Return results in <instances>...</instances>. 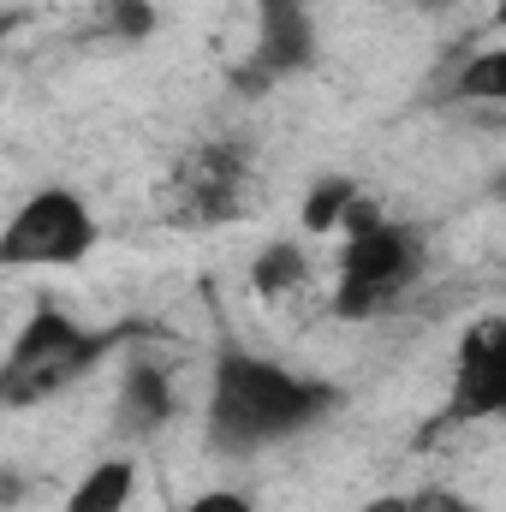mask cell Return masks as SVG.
<instances>
[{"instance_id": "cell-12", "label": "cell", "mask_w": 506, "mask_h": 512, "mask_svg": "<svg viewBox=\"0 0 506 512\" xmlns=\"http://www.w3.org/2000/svg\"><path fill=\"white\" fill-rule=\"evenodd\" d=\"M84 36L96 42H143L155 36V0H96L84 18Z\"/></svg>"}, {"instance_id": "cell-10", "label": "cell", "mask_w": 506, "mask_h": 512, "mask_svg": "<svg viewBox=\"0 0 506 512\" xmlns=\"http://www.w3.org/2000/svg\"><path fill=\"white\" fill-rule=\"evenodd\" d=\"M137 495V465L131 459H102L84 471V483L66 495V512H126Z\"/></svg>"}, {"instance_id": "cell-15", "label": "cell", "mask_w": 506, "mask_h": 512, "mask_svg": "<svg viewBox=\"0 0 506 512\" xmlns=\"http://www.w3.org/2000/svg\"><path fill=\"white\" fill-rule=\"evenodd\" d=\"M24 495H30V477H24L18 465H6V459H0V512H12Z\"/></svg>"}, {"instance_id": "cell-18", "label": "cell", "mask_w": 506, "mask_h": 512, "mask_svg": "<svg viewBox=\"0 0 506 512\" xmlns=\"http://www.w3.org/2000/svg\"><path fill=\"white\" fill-rule=\"evenodd\" d=\"M417 12H447V6H459V0H411Z\"/></svg>"}, {"instance_id": "cell-11", "label": "cell", "mask_w": 506, "mask_h": 512, "mask_svg": "<svg viewBox=\"0 0 506 512\" xmlns=\"http://www.w3.org/2000/svg\"><path fill=\"white\" fill-rule=\"evenodd\" d=\"M310 280V256L298 251L292 239H280V245H262L256 251V262H251V292L256 298H286V292H298Z\"/></svg>"}, {"instance_id": "cell-16", "label": "cell", "mask_w": 506, "mask_h": 512, "mask_svg": "<svg viewBox=\"0 0 506 512\" xmlns=\"http://www.w3.org/2000/svg\"><path fill=\"white\" fill-rule=\"evenodd\" d=\"M185 512H251V501L233 495V489H209V495H197Z\"/></svg>"}, {"instance_id": "cell-14", "label": "cell", "mask_w": 506, "mask_h": 512, "mask_svg": "<svg viewBox=\"0 0 506 512\" xmlns=\"http://www.w3.org/2000/svg\"><path fill=\"white\" fill-rule=\"evenodd\" d=\"M405 512H483L471 495H459V489H441V483H429V489H417V495H405Z\"/></svg>"}, {"instance_id": "cell-19", "label": "cell", "mask_w": 506, "mask_h": 512, "mask_svg": "<svg viewBox=\"0 0 506 512\" xmlns=\"http://www.w3.org/2000/svg\"><path fill=\"white\" fill-rule=\"evenodd\" d=\"M0 352H6V346H0Z\"/></svg>"}, {"instance_id": "cell-6", "label": "cell", "mask_w": 506, "mask_h": 512, "mask_svg": "<svg viewBox=\"0 0 506 512\" xmlns=\"http://www.w3.org/2000/svg\"><path fill=\"white\" fill-rule=\"evenodd\" d=\"M245 155L233 143H203L197 155L179 161L173 173V221L185 227H215V221H239L245 215Z\"/></svg>"}, {"instance_id": "cell-7", "label": "cell", "mask_w": 506, "mask_h": 512, "mask_svg": "<svg viewBox=\"0 0 506 512\" xmlns=\"http://www.w3.org/2000/svg\"><path fill=\"white\" fill-rule=\"evenodd\" d=\"M501 405H506V322L501 316H483L459 340V376H453V399L441 411V429L489 423Z\"/></svg>"}, {"instance_id": "cell-13", "label": "cell", "mask_w": 506, "mask_h": 512, "mask_svg": "<svg viewBox=\"0 0 506 512\" xmlns=\"http://www.w3.org/2000/svg\"><path fill=\"white\" fill-rule=\"evenodd\" d=\"M352 197H358V179H346V173H322V179L304 191V209H298L304 233H334Z\"/></svg>"}, {"instance_id": "cell-2", "label": "cell", "mask_w": 506, "mask_h": 512, "mask_svg": "<svg viewBox=\"0 0 506 512\" xmlns=\"http://www.w3.org/2000/svg\"><path fill=\"white\" fill-rule=\"evenodd\" d=\"M114 346H120V334L72 322L60 304L30 310L24 334L0 352V411H24V405H42V399L66 393L72 382H84Z\"/></svg>"}, {"instance_id": "cell-5", "label": "cell", "mask_w": 506, "mask_h": 512, "mask_svg": "<svg viewBox=\"0 0 506 512\" xmlns=\"http://www.w3.org/2000/svg\"><path fill=\"white\" fill-rule=\"evenodd\" d=\"M316 66V18L310 0H256V48L233 66V90L256 102L286 78Z\"/></svg>"}, {"instance_id": "cell-9", "label": "cell", "mask_w": 506, "mask_h": 512, "mask_svg": "<svg viewBox=\"0 0 506 512\" xmlns=\"http://www.w3.org/2000/svg\"><path fill=\"white\" fill-rule=\"evenodd\" d=\"M429 102H435V108H459V102L501 108L506 102V48H483V54H471L465 66H441V84H435Z\"/></svg>"}, {"instance_id": "cell-3", "label": "cell", "mask_w": 506, "mask_h": 512, "mask_svg": "<svg viewBox=\"0 0 506 512\" xmlns=\"http://www.w3.org/2000/svg\"><path fill=\"white\" fill-rule=\"evenodd\" d=\"M423 274V233L405 221H387L352 233L340 251V286H334V316L340 322H370L387 316Z\"/></svg>"}, {"instance_id": "cell-1", "label": "cell", "mask_w": 506, "mask_h": 512, "mask_svg": "<svg viewBox=\"0 0 506 512\" xmlns=\"http://www.w3.org/2000/svg\"><path fill=\"white\" fill-rule=\"evenodd\" d=\"M340 405V387L322 376H298L274 358L256 352H221L215 376H209V405H203V435L215 453L245 459L256 447L292 441L304 429H316L328 411Z\"/></svg>"}, {"instance_id": "cell-4", "label": "cell", "mask_w": 506, "mask_h": 512, "mask_svg": "<svg viewBox=\"0 0 506 512\" xmlns=\"http://www.w3.org/2000/svg\"><path fill=\"white\" fill-rule=\"evenodd\" d=\"M96 239H102L96 209L78 191L48 185V191H30L0 227V268H78L96 251Z\"/></svg>"}, {"instance_id": "cell-8", "label": "cell", "mask_w": 506, "mask_h": 512, "mask_svg": "<svg viewBox=\"0 0 506 512\" xmlns=\"http://www.w3.org/2000/svg\"><path fill=\"white\" fill-rule=\"evenodd\" d=\"M173 411H179L173 376L149 352H137L126 364V376H120V393H114V435L120 441H149L173 423Z\"/></svg>"}, {"instance_id": "cell-17", "label": "cell", "mask_w": 506, "mask_h": 512, "mask_svg": "<svg viewBox=\"0 0 506 512\" xmlns=\"http://www.w3.org/2000/svg\"><path fill=\"white\" fill-rule=\"evenodd\" d=\"M364 512H405V495H376Z\"/></svg>"}]
</instances>
